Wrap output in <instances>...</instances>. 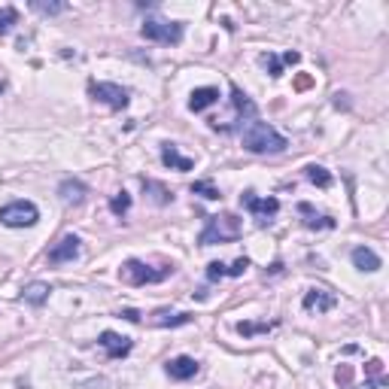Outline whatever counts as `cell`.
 Returning <instances> with one entry per match:
<instances>
[{
	"mask_svg": "<svg viewBox=\"0 0 389 389\" xmlns=\"http://www.w3.org/2000/svg\"><path fill=\"white\" fill-rule=\"evenodd\" d=\"M192 195H204L207 198V201H219L222 198V192L216 186H213L210 180H201V182H192Z\"/></svg>",
	"mask_w": 389,
	"mask_h": 389,
	"instance_id": "7402d4cb",
	"label": "cell"
},
{
	"mask_svg": "<svg viewBox=\"0 0 389 389\" xmlns=\"http://www.w3.org/2000/svg\"><path fill=\"white\" fill-rule=\"evenodd\" d=\"M241 204L252 213V219H256L259 225H268V222H274V216L280 213V201H277V198H259L256 192H243L241 195Z\"/></svg>",
	"mask_w": 389,
	"mask_h": 389,
	"instance_id": "52a82bcc",
	"label": "cell"
},
{
	"mask_svg": "<svg viewBox=\"0 0 389 389\" xmlns=\"http://www.w3.org/2000/svg\"><path fill=\"white\" fill-rule=\"evenodd\" d=\"M49 295H52V286L49 283H28L25 289H21V301H28L31 307H43L46 301H49Z\"/></svg>",
	"mask_w": 389,
	"mask_h": 389,
	"instance_id": "9a60e30c",
	"label": "cell"
},
{
	"mask_svg": "<svg viewBox=\"0 0 389 389\" xmlns=\"http://www.w3.org/2000/svg\"><path fill=\"white\" fill-rule=\"evenodd\" d=\"M280 61H283V64H298V61H301V55H298V52H286Z\"/></svg>",
	"mask_w": 389,
	"mask_h": 389,
	"instance_id": "f546056e",
	"label": "cell"
},
{
	"mask_svg": "<svg viewBox=\"0 0 389 389\" xmlns=\"http://www.w3.org/2000/svg\"><path fill=\"white\" fill-rule=\"evenodd\" d=\"M259 61H261V64H265V67H268V74H271L274 79H280V76H283V61H280V58H277V55H274V52H265V55H261V58H259Z\"/></svg>",
	"mask_w": 389,
	"mask_h": 389,
	"instance_id": "4316f807",
	"label": "cell"
},
{
	"mask_svg": "<svg viewBox=\"0 0 389 389\" xmlns=\"http://www.w3.org/2000/svg\"><path fill=\"white\" fill-rule=\"evenodd\" d=\"M173 274V265H162V268H149L146 261L140 259H128L122 268H119V277H122L128 286H146V283H162Z\"/></svg>",
	"mask_w": 389,
	"mask_h": 389,
	"instance_id": "3957f363",
	"label": "cell"
},
{
	"mask_svg": "<svg viewBox=\"0 0 389 389\" xmlns=\"http://www.w3.org/2000/svg\"><path fill=\"white\" fill-rule=\"evenodd\" d=\"M277 322H237V335L250 338V335H259V331H271Z\"/></svg>",
	"mask_w": 389,
	"mask_h": 389,
	"instance_id": "cb8c5ba5",
	"label": "cell"
},
{
	"mask_svg": "<svg viewBox=\"0 0 389 389\" xmlns=\"http://www.w3.org/2000/svg\"><path fill=\"white\" fill-rule=\"evenodd\" d=\"M155 325H186V322H192V313H155Z\"/></svg>",
	"mask_w": 389,
	"mask_h": 389,
	"instance_id": "603a6c76",
	"label": "cell"
},
{
	"mask_svg": "<svg viewBox=\"0 0 389 389\" xmlns=\"http://www.w3.org/2000/svg\"><path fill=\"white\" fill-rule=\"evenodd\" d=\"M241 143H243V149L252 153V155H280V153H286V146H289L286 137L274 128V125L259 122V119H250V122L243 125Z\"/></svg>",
	"mask_w": 389,
	"mask_h": 389,
	"instance_id": "6da1fadb",
	"label": "cell"
},
{
	"mask_svg": "<svg viewBox=\"0 0 389 389\" xmlns=\"http://www.w3.org/2000/svg\"><path fill=\"white\" fill-rule=\"evenodd\" d=\"M219 101V89L216 85H201V89H195L189 94V110L192 113H204L207 107H213Z\"/></svg>",
	"mask_w": 389,
	"mask_h": 389,
	"instance_id": "4fadbf2b",
	"label": "cell"
},
{
	"mask_svg": "<svg viewBox=\"0 0 389 389\" xmlns=\"http://www.w3.org/2000/svg\"><path fill=\"white\" fill-rule=\"evenodd\" d=\"M79 256V237L76 234H64L58 243L49 250V256H46V261L49 265H64V261H74Z\"/></svg>",
	"mask_w": 389,
	"mask_h": 389,
	"instance_id": "30bf717a",
	"label": "cell"
},
{
	"mask_svg": "<svg viewBox=\"0 0 389 389\" xmlns=\"http://www.w3.org/2000/svg\"><path fill=\"white\" fill-rule=\"evenodd\" d=\"M232 104H234V110H237V116H247V119H252L256 116V104L247 98V92H241V85H232Z\"/></svg>",
	"mask_w": 389,
	"mask_h": 389,
	"instance_id": "ac0fdd59",
	"label": "cell"
},
{
	"mask_svg": "<svg viewBox=\"0 0 389 389\" xmlns=\"http://www.w3.org/2000/svg\"><path fill=\"white\" fill-rule=\"evenodd\" d=\"M335 377H338V383H340V386H350V380H353V371H350V368H347V365H340V368H338V374H335Z\"/></svg>",
	"mask_w": 389,
	"mask_h": 389,
	"instance_id": "f1b7e54d",
	"label": "cell"
},
{
	"mask_svg": "<svg viewBox=\"0 0 389 389\" xmlns=\"http://www.w3.org/2000/svg\"><path fill=\"white\" fill-rule=\"evenodd\" d=\"M241 234H243V222L234 213H222V216H207V225L198 234V243L201 247H213V243L237 241Z\"/></svg>",
	"mask_w": 389,
	"mask_h": 389,
	"instance_id": "7a4b0ae2",
	"label": "cell"
},
{
	"mask_svg": "<svg viewBox=\"0 0 389 389\" xmlns=\"http://www.w3.org/2000/svg\"><path fill=\"white\" fill-rule=\"evenodd\" d=\"M298 213H304V225L307 228H335V219H331V216H316V213H313V207H311V204H304V201H301L298 204Z\"/></svg>",
	"mask_w": 389,
	"mask_h": 389,
	"instance_id": "ffe728a7",
	"label": "cell"
},
{
	"mask_svg": "<svg viewBox=\"0 0 389 389\" xmlns=\"http://www.w3.org/2000/svg\"><path fill=\"white\" fill-rule=\"evenodd\" d=\"M140 34L146 40H153V43H162V46H180L182 43V25H180V21L158 19V15H153V19L143 21Z\"/></svg>",
	"mask_w": 389,
	"mask_h": 389,
	"instance_id": "277c9868",
	"label": "cell"
},
{
	"mask_svg": "<svg viewBox=\"0 0 389 389\" xmlns=\"http://www.w3.org/2000/svg\"><path fill=\"white\" fill-rule=\"evenodd\" d=\"M37 219H40V210L31 201H12L6 207H0V222L6 228H31L37 225Z\"/></svg>",
	"mask_w": 389,
	"mask_h": 389,
	"instance_id": "5b68a950",
	"label": "cell"
},
{
	"mask_svg": "<svg viewBox=\"0 0 389 389\" xmlns=\"http://www.w3.org/2000/svg\"><path fill=\"white\" fill-rule=\"evenodd\" d=\"M110 210H113L116 216H125V213L131 210V195H128V192L113 195V198H110Z\"/></svg>",
	"mask_w": 389,
	"mask_h": 389,
	"instance_id": "d4e9b609",
	"label": "cell"
},
{
	"mask_svg": "<svg viewBox=\"0 0 389 389\" xmlns=\"http://www.w3.org/2000/svg\"><path fill=\"white\" fill-rule=\"evenodd\" d=\"M307 85H311V79H307V76H301L298 83H295V89H307Z\"/></svg>",
	"mask_w": 389,
	"mask_h": 389,
	"instance_id": "1f68e13d",
	"label": "cell"
},
{
	"mask_svg": "<svg viewBox=\"0 0 389 389\" xmlns=\"http://www.w3.org/2000/svg\"><path fill=\"white\" fill-rule=\"evenodd\" d=\"M89 94L94 101H101V104L113 107V110H125L131 104V92L122 89V85H116V83H89Z\"/></svg>",
	"mask_w": 389,
	"mask_h": 389,
	"instance_id": "8992f818",
	"label": "cell"
},
{
	"mask_svg": "<svg viewBox=\"0 0 389 389\" xmlns=\"http://www.w3.org/2000/svg\"><path fill=\"white\" fill-rule=\"evenodd\" d=\"M143 189L153 195V201L158 204V207H164V204L173 201V192H171V189L162 186V182H155V180H143Z\"/></svg>",
	"mask_w": 389,
	"mask_h": 389,
	"instance_id": "d6986e66",
	"label": "cell"
},
{
	"mask_svg": "<svg viewBox=\"0 0 389 389\" xmlns=\"http://www.w3.org/2000/svg\"><path fill=\"white\" fill-rule=\"evenodd\" d=\"M162 164L171 171H192L195 168V158L180 155L177 143H162Z\"/></svg>",
	"mask_w": 389,
	"mask_h": 389,
	"instance_id": "7c38bea8",
	"label": "cell"
},
{
	"mask_svg": "<svg viewBox=\"0 0 389 389\" xmlns=\"http://www.w3.org/2000/svg\"><path fill=\"white\" fill-rule=\"evenodd\" d=\"M98 344L107 350L110 359H125V356L134 350V340L125 338V335H116V331H101Z\"/></svg>",
	"mask_w": 389,
	"mask_h": 389,
	"instance_id": "9c48e42d",
	"label": "cell"
},
{
	"mask_svg": "<svg viewBox=\"0 0 389 389\" xmlns=\"http://www.w3.org/2000/svg\"><path fill=\"white\" fill-rule=\"evenodd\" d=\"M122 316H125L128 322H140V313H137V311H122Z\"/></svg>",
	"mask_w": 389,
	"mask_h": 389,
	"instance_id": "4dcf8cb0",
	"label": "cell"
},
{
	"mask_svg": "<svg viewBox=\"0 0 389 389\" xmlns=\"http://www.w3.org/2000/svg\"><path fill=\"white\" fill-rule=\"evenodd\" d=\"M250 268V259H237L234 265H222V261H210L207 265V280H222V277H241Z\"/></svg>",
	"mask_w": 389,
	"mask_h": 389,
	"instance_id": "5bb4252c",
	"label": "cell"
},
{
	"mask_svg": "<svg viewBox=\"0 0 389 389\" xmlns=\"http://www.w3.org/2000/svg\"><path fill=\"white\" fill-rule=\"evenodd\" d=\"M353 265L356 268H359V271H380V256H377V252L374 250H368V247H356L353 250Z\"/></svg>",
	"mask_w": 389,
	"mask_h": 389,
	"instance_id": "e0dca14e",
	"label": "cell"
},
{
	"mask_svg": "<svg viewBox=\"0 0 389 389\" xmlns=\"http://www.w3.org/2000/svg\"><path fill=\"white\" fill-rule=\"evenodd\" d=\"M164 371H168L171 380H192L198 371H201V365H198L192 356H177V359H171L164 365Z\"/></svg>",
	"mask_w": 389,
	"mask_h": 389,
	"instance_id": "8fae6325",
	"label": "cell"
},
{
	"mask_svg": "<svg viewBox=\"0 0 389 389\" xmlns=\"http://www.w3.org/2000/svg\"><path fill=\"white\" fill-rule=\"evenodd\" d=\"M304 173H307V180H311L313 186H320V189H329L331 182H335V180H331V173L325 171L322 164H307V168H304Z\"/></svg>",
	"mask_w": 389,
	"mask_h": 389,
	"instance_id": "44dd1931",
	"label": "cell"
},
{
	"mask_svg": "<svg viewBox=\"0 0 389 389\" xmlns=\"http://www.w3.org/2000/svg\"><path fill=\"white\" fill-rule=\"evenodd\" d=\"M37 12H43V15H58V12H64L67 10V3H31Z\"/></svg>",
	"mask_w": 389,
	"mask_h": 389,
	"instance_id": "83f0119b",
	"label": "cell"
},
{
	"mask_svg": "<svg viewBox=\"0 0 389 389\" xmlns=\"http://www.w3.org/2000/svg\"><path fill=\"white\" fill-rule=\"evenodd\" d=\"M58 195H61V201H64V204H79L85 195H89V189H85V182L67 177V180L58 186Z\"/></svg>",
	"mask_w": 389,
	"mask_h": 389,
	"instance_id": "2e32d148",
	"label": "cell"
},
{
	"mask_svg": "<svg viewBox=\"0 0 389 389\" xmlns=\"http://www.w3.org/2000/svg\"><path fill=\"white\" fill-rule=\"evenodd\" d=\"M15 21H19V10L15 6H3L0 10V34H10Z\"/></svg>",
	"mask_w": 389,
	"mask_h": 389,
	"instance_id": "484cf974",
	"label": "cell"
},
{
	"mask_svg": "<svg viewBox=\"0 0 389 389\" xmlns=\"http://www.w3.org/2000/svg\"><path fill=\"white\" fill-rule=\"evenodd\" d=\"M335 304H338V295L329 289H307L304 298H301V307L307 313H329Z\"/></svg>",
	"mask_w": 389,
	"mask_h": 389,
	"instance_id": "ba28073f",
	"label": "cell"
}]
</instances>
